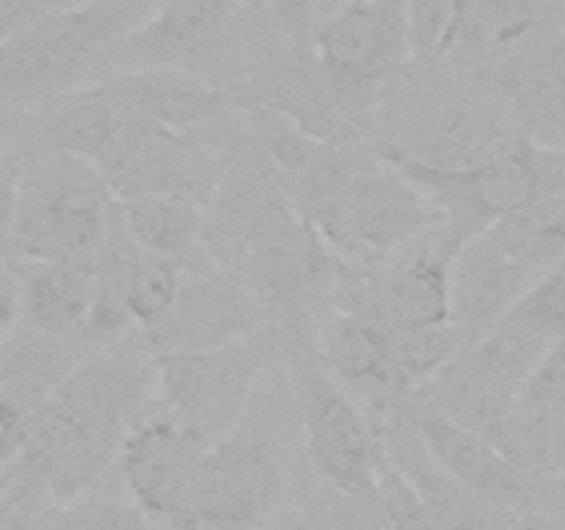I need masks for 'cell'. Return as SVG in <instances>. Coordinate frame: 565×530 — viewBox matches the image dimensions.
Masks as SVG:
<instances>
[{
	"label": "cell",
	"instance_id": "1",
	"mask_svg": "<svg viewBox=\"0 0 565 530\" xmlns=\"http://www.w3.org/2000/svg\"><path fill=\"white\" fill-rule=\"evenodd\" d=\"M154 381V362L119 353L72 368L28 420L11 495L33 497L44 489L53 502L92 495L119 458L121 442Z\"/></svg>",
	"mask_w": 565,
	"mask_h": 530
},
{
	"label": "cell",
	"instance_id": "2",
	"mask_svg": "<svg viewBox=\"0 0 565 530\" xmlns=\"http://www.w3.org/2000/svg\"><path fill=\"white\" fill-rule=\"evenodd\" d=\"M160 0H83L0 42V103L75 92Z\"/></svg>",
	"mask_w": 565,
	"mask_h": 530
},
{
	"label": "cell",
	"instance_id": "3",
	"mask_svg": "<svg viewBox=\"0 0 565 530\" xmlns=\"http://www.w3.org/2000/svg\"><path fill=\"white\" fill-rule=\"evenodd\" d=\"M119 221V199L99 169L75 155L47 152L20 177L6 259H50L94 268Z\"/></svg>",
	"mask_w": 565,
	"mask_h": 530
},
{
	"label": "cell",
	"instance_id": "4",
	"mask_svg": "<svg viewBox=\"0 0 565 530\" xmlns=\"http://www.w3.org/2000/svg\"><path fill=\"white\" fill-rule=\"evenodd\" d=\"M412 53L406 0L337 9L312 31V64L342 125L367 119L381 88Z\"/></svg>",
	"mask_w": 565,
	"mask_h": 530
},
{
	"label": "cell",
	"instance_id": "5",
	"mask_svg": "<svg viewBox=\"0 0 565 530\" xmlns=\"http://www.w3.org/2000/svg\"><path fill=\"white\" fill-rule=\"evenodd\" d=\"M375 155L386 166L414 182L439 219L458 241L486 235L497 221L539 197H552L544 166V144L524 136L505 155L467 166V169H430L397 155L390 144H379Z\"/></svg>",
	"mask_w": 565,
	"mask_h": 530
},
{
	"label": "cell",
	"instance_id": "6",
	"mask_svg": "<svg viewBox=\"0 0 565 530\" xmlns=\"http://www.w3.org/2000/svg\"><path fill=\"white\" fill-rule=\"evenodd\" d=\"M552 346L555 342L539 331L505 320L483 340L458 353L436 379L419 386L417 398L447 417L480 431L497 445L524 386Z\"/></svg>",
	"mask_w": 565,
	"mask_h": 530
},
{
	"label": "cell",
	"instance_id": "7",
	"mask_svg": "<svg viewBox=\"0 0 565 530\" xmlns=\"http://www.w3.org/2000/svg\"><path fill=\"white\" fill-rule=\"evenodd\" d=\"M298 398L303 412L309 462L329 489L351 497H375L386 464V442L351 392L318 357L298 364Z\"/></svg>",
	"mask_w": 565,
	"mask_h": 530
},
{
	"label": "cell",
	"instance_id": "8",
	"mask_svg": "<svg viewBox=\"0 0 565 530\" xmlns=\"http://www.w3.org/2000/svg\"><path fill=\"white\" fill-rule=\"evenodd\" d=\"M263 331L207 351L158 353L152 359L166 412L215 442L241 428L259 370L268 359Z\"/></svg>",
	"mask_w": 565,
	"mask_h": 530
},
{
	"label": "cell",
	"instance_id": "9",
	"mask_svg": "<svg viewBox=\"0 0 565 530\" xmlns=\"http://www.w3.org/2000/svg\"><path fill=\"white\" fill-rule=\"evenodd\" d=\"M287 469L279 447L235 428L204 451L193 486L199 530H259L279 508Z\"/></svg>",
	"mask_w": 565,
	"mask_h": 530
},
{
	"label": "cell",
	"instance_id": "10",
	"mask_svg": "<svg viewBox=\"0 0 565 530\" xmlns=\"http://www.w3.org/2000/svg\"><path fill=\"white\" fill-rule=\"evenodd\" d=\"M213 445L174 414L136 420L121 442L116 467L121 469L132 502L149 519L171 530H199L193 513V486L204 451Z\"/></svg>",
	"mask_w": 565,
	"mask_h": 530
},
{
	"label": "cell",
	"instance_id": "11",
	"mask_svg": "<svg viewBox=\"0 0 565 530\" xmlns=\"http://www.w3.org/2000/svg\"><path fill=\"white\" fill-rule=\"evenodd\" d=\"M397 417L423 439L430 456L450 475L472 486L483 497L494 500L508 511H527V508H557L555 497L546 489L539 473L524 469L513 462L500 445L480 431L447 417L430 403L408 401L401 406Z\"/></svg>",
	"mask_w": 565,
	"mask_h": 530
},
{
	"label": "cell",
	"instance_id": "12",
	"mask_svg": "<svg viewBox=\"0 0 565 530\" xmlns=\"http://www.w3.org/2000/svg\"><path fill=\"white\" fill-rule=\"evenodd\" d=\"M237 0H160L158 9L114 44L103 64L116 72L180 70L215 64L235 39Z\"/></svg>",
	"mask_w": 565,
	"mask_h": 530
},
{
	"label": "cell",
	"instance_id": "13",
	"mask_svg": "<svg viewBox=\"0 0 565 530\" xmlns=\"http://www.w3.org/2000/svg\"><path fill=\"white\" fill-rule=\"evenodd\" d=\"M436 219L439 213L430 199L392 166L384 163L381 171L353 169L326 246L348 254H386L423 237Z\"/></svg>",
	"mask_w": 565,
	"mask_h": 530
},
{
	"label": "cell",
	"instance_id": "14",
	"mask_svg": "<svg viewBox=\"0 0 565 530\" xmlns=\"http://www.w3.org/2000/svg\"><path fill=\"white\" fill-rule=\"evenodd\" d=\"M263 304L232 271H196L185 274L169 312L149 326V348L158 353L207 351L257 335Z\"/></svg>",
	"mask_w": 565,
	"mask_h": 530
},
{
	"label": "cell",
	"instance_id": "15",
	"mask_svg": "<svg viewBox=\"0 0 565 530\" xmlns=\"http://www.w3.org/2000/svg\"><path fill=\"white\" fill-rule=\"evenodd\" d=\"M541 274L508 257L489 235L463 241L452 259V326L467 348L497 329L533 290Z\"/></svg>",
	"mask_w": 565,
	"mask_h": 530
},
{
	"label": "cell",
	"instance_id": "16",
	"mask_svg": "<svg viewBox=\"0 0 565 530\" xmlns=\"http://www.w3.org/2000/svg\"><path fill=\"white\" fill-rule=\"evenodd\" d=\"M318 359L340 381L370 395L403 392L395 329L381 307H353L334 315L318 335Z\"/></svg>",
	"mask_w": 565,
	"mask_h": 530
},
{
	"label": "cell",
	"instance_id": "17",
	"mask_svg": "<svg viewBox=\"0 0 565 530\" xmlns=\"http://www.w3.org/2000/svg\"><path fill=\"white\" fill-rule=\"evenodd\" d=\"M494 86L524 136L552 144L565 132V36H533L502 55Z\"/></svg>",
	"mask_w": 565,
	"mask_h": 530
},
{
	"label": "cell",
	"instance_id": "18",
	"mask_svg": "<svg viewBox=\"0 0 565 530\" xmlns=\"http://www.w3.org/2000/svg\"><path fill=\"white\" fill-rule=\"evenodd\" d=\"M386 456L414 486L445 530H511L513 513L447 473L417 434L397 417L386 436Z\"/></svg>",
	"mask_w": 565,
	"mask_h": 530
},
{
	"label": "cell",
	"instance_id": "19",
	"mask_svg": "<svg viewBox=\"0 0 565 530\" xmlns=\"http://www.w3.org/2000/svg\"><path fill=\"white\" fill-rule=\"evenodd\" d=\"M97 169L119 202L154 193H193L188 182V149L180 132L166 130L136 110Z\"/></svg>",
	"mask_w": 565,
	"mask_h": 530
},
{
	"label": "cell",
	"instance_id": "20",
	"mask_svg": "<svg viewBox=\"0 0 565 530\" xmlns=\"http://www.w3.org/2000/svg\"><path fill=\"white\" fill-rule=\"evenodd\" d=\"M524 136L497 110L475 103H456L430 116L408 144H390L397 155L430 169H467L505 155Z\"/></svg>",
	"mask_w": 565,
	"mask_h": 530
},
{
	"label": "cell",
	"instance_id": "21",
	"mask_svg": "<svg viewBox=\"0 0 565 530\" xmlns=\"http://www.w3.org/2000/svg\"><path fill=\"white\" fill-rule=\"evenodd\" d=\"M97 88L171 132L202 125L226 105L224 88L180 70L116 72L97 83Z\"/></svg>",
	"mask_w": 565,
	"mask_h": 530
},
{
	"label": "cell",
	"instance_id": "22",
	"mask_svg": "<svg viewBox=\"0 0 565 530\" xmlns=\"http://www.w3.org/2000/svg\"><path fill=\"white\" fill-rule=\"evenodd\" d=\"M461 241L434 232L386 287L384 312L395 331H423L452 324V259Z\"/></svg>",
	"mask_w": 565,
	"mask_h": 530
},
{
	"label": "cell",
	"instance_id": "23",
	"mask_svg": "<svg viewBox=\"0 0 565 530\" xmlns=\"http://www.w3.org/2000/svg\"><path fill=\"white\" fill-rule=\"evenodd\" d=\"M17 276L22 320L42 337L81 331L94 298V268L50 259H3Z\"/></svg>",
	"mask_w": 565,
	"mask_h": 530
},
{
	"label": "cell",
	"instance_id": "24",
	"mask_svg": "<svg viewBox=\"0 0 565 530\" xmlns=\"http://www.w3.org/2000/svg\"><path fill=\"white\" fill-rule=\"evenodd\" d=\"M121 224L143 254L182 265L185 271L196 268L202 257L204 215L196 193H154L119 202Z\"/></svg>",
	"mask_w": 565,
	"mask_h": 530
},
{
	"label": "cell",
	"instance_id": "25",
	"mask_svg": "<svg viewBox=\"0 0 565 530\" xmlns=\"http://www.w3.org/2000/svg\"><path fill=\"white\" fill-rule=\"evenodd\" d=\"M555 0H456L447 53L491 59L516 50L541 31Z\"/></svg>",
	"mask_w": 565,
	"mask_h": 530
},
{
	"label": "cell",
	"instance_id": "26",
	"mask_svg": "<svg viewBox=\"0 0 565 530\" xmlns=\"http://www.w3.org/2000/svg\"><path fill=\"white\" fill-rule=\"evenodd\" d=\"M130 116L132 110L125 103L99 92L97 86H88L72 94L70 103L50 116L42 138L47 152L75 155L97 166Z\"/></svg>",
	"mask_w": 565,
	"mask_h": 530
},
{
	"label": "cell",
	"instance_id": "27",
	"mask_svg": "<svg viewBox=\"0 0 565 530\" xmlns=\"http://www.w3.org/2000/svg\"><path fill=\"white\" fill-rule=\"evenodd\" d=\"M486 235L535 274L565 263V197H539L497 221Z\"/></svg>",
	"mask_w": 565,
	"mask_h": 530
},
{
	"label": "cell",
	"instance_id": "28",
	"mask_svg": "<svg viewBox=\"0 0 565 530\" xmlns=\"http://www.w3.org/2000/svg\"><path fill=\"white\" fill-rule=\"evenodd\" d=\"M185 274L182 265L138 252L125 276V301L136 326L147 331L169 312Z\"/></svg>",
	"mask_w": 565,
	"mask_h": 530
},
{
	"label": "cell",
	"instance_id": "29",
	"mask_svg": "<svg viewBox=\"0 0 565 530\" xmlns=\"http://www.w3.org/2000/svg\"><path fill=\"white\" fill-rule=\"evenodd\" d=\"M31 530H149V517L136 502L86 495L33 511Z\"/></svg>",
	"mask_w": 565,
	"mask_h": 530
},
{
	"label": "cell",
	"instance_id": "30",
	"mask_svg": "<svg viewBox=\"0 0 565 530\" xmlns=\"http://www.w3.org/2000/svg\"><path fill=\"white\" fill-rule=\"evenodd\" d=\"M397 370L406 390H419L441 373L461 351L467 340L452 324L423 331H395Z\"/></svg>",
	"mask_w": 565,
	"mask_h": 530
},
{
	"label": "cell",
	"instance_id": "31",
	"mask_svg": "<svg viewBox=\"0 0 565 530\" xmlns=\"http://www.w3.org/2000/svg\"><path fill=\"white\" fill-rule=\"evenodd\" d=\"M505 320L539 331L555 346H565V263L541 276Z\"/></svg>",
	"mask_w": 565,
	"mask_h": 530
},
{
	"label": "cell",
	"instance_id": "32",
	"mask_svg": "<svg viewBox=\"0 0 565 530\" xmlns=\"http://www.w3.org/2000/svg\"><path fill=\"white\" fill-rule=\"evenodd\" d=\"M379 506L386 530H445L390 456L379 475Z\"/></svg>",
	"mask_w": 565,
	"mask_h": 530
},
{
	"label": "cell",
	"instance_id": "33",
	"mask_svg": "<svg viewBox=\"0 0 565 530\" xmlns=\"http://www.w3.org/2000/svg\"><path fill=\"white\" fill-rule=\"evenodd\" d=\"M406 17L412 53L425 61L441 59L456 17V0H406Z\"/></svg>",
	"mask_w": 565,
	"mask_h": 530
},
{
	"label": "cell",
	"instance_id": "34",
	"mask_svg": "<svg viewBox=\"0 0 565 530\" xmlns=\"http://www.w3.org/2000/svg\"><path fill=\"white\" fill-rule=\"evenodd\" d=\"M66 6H72V0H0V42Z\"/></svg>",
	"mask_w": 565,
	"mask_h": 530
},
{
	"label": "cell",
	"instance_id": "35",
	"mask_svg": "<svg viewBox=\"0 0 565 530\" xmlns=\"http://www.w3.org/2000/svg\"><path fill=\"white\" fill-rule=\"evenodd\" d=\"M320 9V0H270L276 22L285 28L290 36L303 39L315 31V14Z\"/></svg>",
	"mask_w": 565,
	"mask_h": 530
},
{
	"label": "cell",
	"instance_id": "36",
	"mask_svg": "<svg viewBox=\"0 0 565 530\" xmlns=\"http://www.w3.org/2000/svg\"><path fill=\"white\" fill-rule=\"evenodd\" d=\"M22 320V301H20V285L9 265L0 259V342L9 340L11 331Z\"/></svg>",
	"mask_w": 565,
	"mask_h": 530
},
{
	"label": "cell",
	"instance_id": "37",
	"mask_svg": "<svg viewBox=\"0 0 565 530\" xmlns=\"http://www.w3.org/2000/svg\"><path fill=\"white\" fill-rule=\"evenodd\" d=\"M17 188H20V177L0 171V259L9 257V243L17 219Z\"/></svg>",
	"mask_w": 565,
	"mask_h": 530
},
{
	"label": "cell",
	"instance_id": "38",
	"mask_svg": "<svg viewBox=\"0 0 565 530\" xmlns=\"http://www.w3.org/2000/svg\"><path fill=\"white\" fill-rule=\"evenodd\" d=\"M511 530H565L563 508H527L513 513Z\"/></svg>",
	"mask_w": 565,
	"mask_h": 530
},
{
	"label": "cell",
	"instance_id": "39",
	"mask_svg": "<svg viewBox=\"0 0 565 530\" xmlns=\"http://www.w3.org/2000/svg\"><path fill=\"white\" fill-rule=\"evenodd\" d=\"M31 497L11 495L6 506L0 508V530H31Z\"/></svg>",
	"mask_w": 565,
	"mask_h": 530
},
{
	"label": "cell",
	"instance_id": "40",
	"mask_svg": "<svg viewBox=\"0 0 565 530\" xmlns=\"http://www.w3.org/2000/svg\"><path fill=\"white\" fill-rule=\"evenodd\" d=\"M353 3H364V0H320V9H329L337 11V9H345V6H353Z\"/></svg>",
	"mask_w": 565,
	"mask_h": 530
},
{
	"label": "cell",
	"instance_id": "41",
	"mask_svg": "<svg viewBox=\"0 0 565 530\" xmlns=\"http://www.w3.org/2000/svg\"><path fill=\"white\" fill-rule=\"evenodd\" d=\"M384 530H386V528H384Z\"/></svg>",
	"mask_w": 565,
	"mask_h": 530
}]
</instances>
